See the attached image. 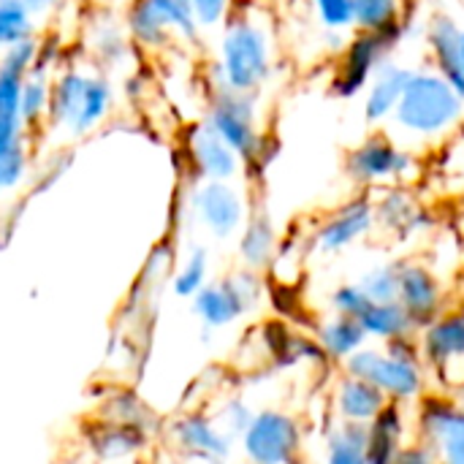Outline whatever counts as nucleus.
I'll list each match as a JSON object with an SVG mask.
<instances>
[{
  "mask_svg": "<svg viewBox=\"0 0 464 464\" xmlns=\"http://www.w3.org/2000/svg\"><path fill=\"white\" fill-rule=\"evenodd\" d=\"M343 372L372 383L394 405L416 402L427 389V372L416 334L392 340L381 348L364 345L343 362Z\"/></svg>",
  "mask_w": 464,
  "mask_h": 464,
  "instance_id": "1",
  "label": "nucleus"
},
{
  "mask_svg": "<svg viewBox=\"0 0 464 464\" xmlns=\"http://www.w3.org/2000/svg\"><path fill=\"white\" fill-rule=\"evenodd\" d=\"M215 87L256 95L272 76V35L264 22L250 14L231 11L223 27L215 63Z\"/></svg>",
  "mask_w": 464,
  "mask_h": 464,
  "instance_id": "2",
  "label": "nucleus"
},
{
  "mask_svg": "<svg viewBox=\"0 0 464 464\" xmlns=\"http://www.w3.org/2000/svg\"><path fill=\"white\" fill-rule=\"evenodd\" d=\"M464 117V98L435 68L413 71L408 90L392 114L394 125L413 139H438L454 130Z\"/></svg>",
  "mask_w": 464,
  "mask_h": 464,
  "instance_id": "3",
  "label": "nucleus"
},
{
  "mask_svg": "<svg viewBox=\"0 0 464 464\" xmlns=\"http://www.w3.org/2000/svg\"><path fill=\"white\" fill-rule=\"evenodd\" d=\"M114 106L111 82L101 73H87L82 68H65L52 79L49 122L52 128H65L73 136L95 130Z\"/></svg>",
  "mask_w": 464,
  "mask_h": 464,
  "instance_id": "4",
  "label": "nucleus"
},
{
  "mask_svg": "<svg viewBox=\"0 0 464 464\" xmlns=\"http://www.w3.org/2000/svg\"><path fill=\"white\" fill-rule=\"evenodd\" d=\"M204 122L242 158V163L266 160L264 147L269 139L258 128L256 95L237 92L228 87H215Z\"/></svg>",
  "mask_w": 464,
  "mask_h": 464,
  "instance_id": "5",
  "label": "nucleus"
},
{
  "mask_svg": "<svg viewBox=\"0 0 464 464\" xmlns=\"http://www.w3.org/2000/svg\"><path fill=\"white\" fill-rule=\"evenodd\" d=\"M261 277L253 269H239L223 280L207 283L190 302L193 315L201 321L207 332H218L234 326L261 302Z\"/></svg>",
  "mask_w": 464,
  "mask_h": 464,
  "instance_id": "6",
  "label": "nucleus"
},
{
  "mask_svg": "<svg viewBox=\"0 0 464 464\" xmlns=\"http://www.w3.org/2000/svg\"><path fill=\"white\" fill-rule=\"evenodd\" d=\"M198 33L190 0H133L128 11V35L144 49H163L171 38L196 41Z\"/></svg>",
  "mask_w": 464,
  "mask_h": 464,
  "instance_id": "7",
  "label": "nucleus"
},
{
  "mask_svg": "<svg viewBox=\"0 0 464 464\" xmlns=\"http://www.w3.org/2000/svg\"><path fill=\"white\" fill-rule=\"evenodd\" d=\"M239 446L247 464H296L302 451V424L280 408H264L239 438Z\"/></svg>",
  "mask_w": 464,
  "mask_h": 464,
  "instance_id": "8",
  "label": "nucleus"
},
{
  "mask_svg": "<svg viewBox=\"0 0 464 464\" xmlns=\"http://www.w3.org/2000/svg\"><path fill=\"white\" fill-rule=\"evenodd\" d=\"M402 33H367L356 30V35L345 44L340 52V65L332 79V90L340 98H356L367 90L378 68L389 60V54L397 49Z\"/></svg>",
  "mask_w": 464,
  "mask_h": 464,
  "instance_id": "9",
  "label": "nucleus"
},
{
  "mask_svg": "<svg viewBox=\"0 0 464 464\" xmlns=\"http://www.w3.org/2000/svg\"><path fill=\"white\" fill-rule=\"evenodd\" d=\"M413 166H416L413 155L408 150H402L386 133H370L345 158V174L362 188L397 182L405 174H411Z\"/></svg>",
  "mask_w": 464,
  "mask_h": 464,
  "instance_id": "10",
  "label": "nucleus"
},
{
  "mask_svg": "<svg viewBox=\"0 0 464 464\" xmlns=\"http://www.w3.org/2000/svg\"><path fill=\"white\" fill-rule=\"evenodd\" d=\"M419 348L424 364H430L446 383H464V307L443 310L435 321L419 329Z\"/></svg>",
  "mask_w": 464,
  "mask_h": 464,
  "instance_id": "11",
  "label": "nucleus"
},
{
  "mask_svg": "<svg viewBox=\"0 0 464 464\" xmlns=\"http://www.w3.org/2000/svg\"><path fill=\"white\" fill-rule=\"evenodd\" d=\"M375 226V201L367 196L351 198L321 220L313 234V247L324 256H337L362 242Z\"/></svg>",
  "mask_w": 464,
  "mask_h": 464,
  "instance_id": "12",
  "label": "nucleus"
},
{
  "mask_svg": "<svg viewBox=\"0 0 464 464\" xmlns=\"http://www.w3.org/2000/svg\"><path fill=\"white\" fill-rule=\"evenodd\" d=\"M421 443L438 464H464V408L451 400H427L419 416Z\"/></svg>",
  "mask_w": 464,
  "mask_h": 464,
  "instance_id": "13",
  "label": "nucleus"
},
{
  "mask_svg": "<svg viewBox=\"0 0 464 464\" xmlns=\"http://www.w3.org/2000/svg\"><path fill=\"white\" fill-rule=\"evenodd\" d=\"M193 215L198 218V223L215 237V239H231L237 231H242L247 209H245V198L242 193L228 185V182H201L193 190Z\"/></svg>",
  "mask_w": 464,
  "mask_h": 464,
  "instance_id": "14",
  "label": "nucleus"
},
{
  "mask_svg": "<svg viewBox=\"0 0 464 464\" xmlns=\"http://www.w3.org/2000/svg\"><path fill=\"white\" fill-rule=\"evenodd\" d=\"M171 440L174 446L196 459V462H212V459H228L234 438L218 424L215 416L207 413H185L171 424Z\"/></svg>",
  "mask_w": 464,
  "mask_h": 464,
  "instance_id": "15",
  "label": "nucleus"
},
{
  "mask_svg": "<svg viewBox=\"0 0 464 464\" xmlns=\"http://www.w3.org/2000/svg\"><path fill=\"white\" fill-rule=\"evenodd\" d=\"M397 302L408 310V315L421 329L443 313V302H446L443 283L430 266H424L419 261H402Z\"/></svg>",
  "mask_w": 464,
  "mask_h": 464,
  "instance_id": "16",
  "label": "nucleus"
},
{
  "mask_svg": "<svg viewBox=\"0 0 464 464\" xmlns=\"http://www.w3.org/2000/svg\"><path fill=\"white\" fill-rule=\"evenodd\" d=\"M188 155L196 174L207 182H231L242 169V158L207 122L190 130Z\"/></svg>",
  "mask_w": 464,
  "mask_h": 464,
  "instance_id": "17",
  "label": "nucleus"
},
{
  "mask_svg": "<svg viewBox=\"0 0 464 464\" xmlns=\"http://www.w3.org/2000/svg\"><path fill=\"white\" fill-rule=\"evenodd\" d=\"M389 405L392 402L372 383L353 378L348 372H343V378L332 389V411L337 421L370 427Z\"/></svg>",
  "mask_w": 464,
  "mask_h": 464,
  "instance_id": "18",
  "label": "nucleus"
},
{
  "mask_svg": "<svg viewBox=\"0 0 464 464\" xmlns=\"http://www.w3.org/2000/svg\"><path fill=\"white\" fill-rule=\"evenodd\" d=\"M427 46L432 57V68L449 79V84L464 98V68H462V27L454 16L438 14L427 27Z\"/></svg>",
  "mask_w": 464,
  "mask_h": 464,
  "instance_id": "19",
  "label": "nucleus"
},
{
  "mask_svg": "<svg viewBox=\"0 0 464 464\" xmlns=\"http://www.w3.org/2000/svg\"><path fill=\"white\" fill-rule=\"evenodd\" d=\"M413 71L416 68H405V65H397L392 60H386L378 68V73L372 76V82L364 90V120L370 125H378L397 111Z\"/></svg>",
  "mask_w": 464,
  "mask_h": 464,
  "instance_id": "20",
  "label": "nucleus"
},
{
  "mask_svg": "<svg viewBox=\"0 0 464 464\" xmlns=\"http://www.w3.org/2000/svg\"><path fill=\"white\" fill-rule=\"evenodd\" d=\"M370 343L367 332L362 329V324L356 318H345V315H326L318 326H315V345L318 351L332 359V362H345L351 359L356 351H362Z\"/></svg>",
  "mask_w": 464,
  "mask_h": 464,
  "instance_id": "21",
  "label": "nucleus"
},
{
  "mask_svg": "<svg viewBox=\"0 0 464 464\" xmlns=\"http://www.w3.org/2000/svg\"><path fill=\"white\" fill-rule=\"evenodd\" d=\"M405 446V416L402 408L392 402L367 427V459L370 464H397Z\"/></svg>",
  "mask_w": 464,
  "mask_h": 464,
  "instance_id": "22",
  "label": "nucleus"
},
{
  "mask_svg": "<svg viewBox=\"0 0 464 464\" xmlns=\"http://www.w3.org/2000/svg\"><path fill=\"white\" fill-rule=\"evenodd\" d=\"M277 250H280V239L272 220L266 215L247 218L239 234V258L245 269L264 272L269 264L277 261Z\"/></svg>",
  "mask_w": 464,
  "mask_h": 464,
  "instance_id": "23",
  "label": "nucleus"
},
{
  "mask_svg": "<svg viewBox=\"0 0 464 464\" xmlns=\"http://www.w3.org/2000/svg\"><path fill=\"white\" fill-rule=\"evenodd\" d=\"M359 324L367 332V337L375 340L378 345L419 334L416 321L408 315V310L400 302H372L370 310L359 318Z\"/></svg>",
  "mask_w": 464,
  "mask_h": 464,
  "instance_id": "24",
  "label": "nucleus"
},
{
  "mask_svg": "<svg viewBox=\"0 0 464 464\" xmlns=\"http://www.w3.org/2000/svg\"><path fill=\"white\" fill-rule=\"evenodd\" d=\"M52 73L49 65L44 63V57L38 60V65L24 76V87H22V103H19V120L24 125L27 133H35L41 125L49 122V103H52Z\"/></svg>",
  "mask_w": 464,
  "mask_h": 464,
  "instance_id": "25",
  "label": "nucleus"
},
{
  "mask_svg": "<svg viewBox=\"0 0 464 464\" xmlns=\"http://www.w3.org/2000/svg\"><path fill=\"white\" fill-rule=\"evenodd\" d=\"M321 464H370L367 459V427L334 421L324 438Z\"/></svg>",
  "mask_w": 464,
  "mask_h": 464,
  "instance_id": "26",
  "label": "nucleus"
},
{
  "mask_svg": "<svg viewBox=\"0 0 464 464\" xmlns=\"http://www.w3.org/2000/svg\"><path fill=\"white\" fill-rule=\"evenodd\" d=\"M353 27L367 33H402V0H353Z\"/></svg>",
  "mask_w": 464,
  "mask_h": 464,
  "instance_id": "27",
  "label": "nucleus"
},
{
  "mask_svg": "<svg viewBox=\"0 0 464 464\" xmlns=\"http://www.w3.org/2000/svg\"><path fill=\"white\" fill-rule=\"evenodd\" d=\"M375 220L397 234H411L419 231L421 226V212L416 209V204L408 198V193L402 190H392L386 193L381 201H375Z\"/></svg>",
  "mask_w": 464,
  "mask_h": 464,
  "instance_id": "28",
  "label": "nucleus"
},
{
  "mask_svg": "<svg viewBox=\"0 0 464 464\" xmlns=\"http://www.w3.org/2000/svg\"><path fill=\"white\" fill-rule=\"evenodd\" d=\"M209 283V256L204 247H193L182 266L171 277V291L179 299H193Z\"/></svg>",
  "mask_w": 464,
  "mask_h": 464,
  "instance_id": "29",
  "label": "nucleus"
},
{
  "mask_svg": "<svg viewBox=\"0 0 464 464\" xmlns=\"http://www.w3.org/2000/svg\"><path fill=\"white\" fill-rule=\"evenodd\" d=\"M27 38H35L33 14L22 8L19 3L0 0V49H8Z\"/></svg>",
  "mask_w": 464,
  "mask_h": 464,
  "instance_id": "30",
  "label": "nucleus"
},
{
  "mask_svg": "<svg viewBox=\"0 0 464 464\" xmlns=\"http://www.w3.org/2000/svg\"><path fill=\"white\" fill-rule=\"evenodd\" d=\"M359 285L364 288L370 302H397V296H400V261L370 266L359 277Z\"/></svg>",
  "mask_w": 464,
  "mask_h": 464,
  "instance_id": "31",
  "label": "nucleus"
},
{
  "mask_svg": "<svg viewBox=\"0 0 464 464\" xmlns=\"http://www.w3.org/2000/svg\"><path fill=\"white\" fill-rule=\"evenodd\" d=\"M370 296L364 294V288L359 283H343L329 294V307L334 315H345V318H362L370 310Z\"/></svg>",
  "mask_w": 464,
  "mask_h": 464,
  "instance_id": "32",
  "label": "nucleus"
},
{
  "mask_svg": "<svg viewBox=\"0 0 464 464\" xmlns=\"http://www.w3.org/2000/svg\"><path fill=\"white\" fill-rule=\"evenodd\" d=\"M256 413H258V411H253L242 397H231V400L223 402V408L218 411L215 419H218V424H220L234 440H239V438L247 432V427L253 424Z\"/></svg>",
  "mask_w": 464,
  "mask_h": 464,
  "instance_id": "33",
  "label": "nucleus"
},
{
  "mask_svg": "<svg viewBox=\"0 0 464 464\" xmlns=\"http://www.w3.org/2000/svg\"><path fill=\"white\" fill-rule=\"evenodd\" d=\"M27 174H30V144H22L0 158V193L19 188L27 179Z\"/></svg>",
  "mask_w": 464,
  "mask_h": 464,
  "instance_id": "34",
  "label": "nucleus"
},
{
  "mask_svg": "<svg viewBox=\"0 0 464 464\" xmlns=\"http://www.w3.org/2000/svg\"><path fill=\"white\" fill-rule=\"evenodd\" d=\"M92 46H95V52H98V60L106 63V65H120V63L128 57V52H130V41H128V38L122 35V30H117V27H103V30L95 35Z\"/></svg>",
  "mask_w": 464,
  "mask_h": 464,
  "instance_id": "35",
  "label": "nucleus"
},
{
  "mask_svg": "<svg viewBox=\"0 0 464 464\" xmlns=\"http://www.w3.org/2000/svg\"><path fill=\"white\" fill-rule=\"evenodd\" d=\"M326 30L353 27V0H310Z\"/></svg>",
  "mask_w": 464,
  "mask_h": 464,
  "instance_id": "36",
  "label": "nucleus"
},
{
  "mask_svg": "<svg viewBox=\"0 0 464 464\" xmlns=\"http://www.w3.org/2000/svg\"><path fill=\"white\" fill-rule=\"evenodd\" d=\"M22 87H24V76L0 65V117L19 120Z\"/></svg>",
  "mask_w": 464,
  "mask_h": 464,
  "instance_id": "37",
  "label": "nucleus"
},
{
  "mask_svg": "<svg viewBox=\"0 0 464 464\" xmlns=\"http://www.w3.org/2000/svg\"><path fill=\"white\" fill-rule=\"evenodd\" d=\"M196 19L201 27H218L226 24V19L234 11V0H190Z\"/></svg>",
  "mask_w": 464,
  "mask_h": 464,
  "instance_id": "38",
  "label": "nucleus"
},
{
  "mask_svg": "<svg viewBox=\"0 0 464 464\" xmlns=\"http://www.w3.org/2000/svg\"><path fill=\"white\" fill-rule=\"evenodd\" d=\"M30 133L24 130L22 120H11V117H0V158L14 152L16 147L27 144Z\"/></svg>",
  "mask_w": 464,
  "mask_h": 464,
  "instance_id": "39",
  "label": "nucleus"
},
{
  "mask_svg": "<svg viewBox=\"0 0 464 464\" xmlns=\"http://www.w3.org/2000/svg\"><path fill=\"white\" fill-rule=\"evenodd\" d=\"M397 464H438V459L430 451V446H424V443H408L405 451L400 454Z\"/></svg>",
  "mask_w": 464,
  "mask_h": 464,
  "instance_id": "40",
  "label": "nucleus"
},
{
  "mask_svg": "<svg viewBox=\"0 0 464 464\" xmlns=\"http://www.w3.org/2000/svg\"><path fill=\"white\" fill-rule=\"evenodd\" d=\"M11 3H19V5L27 8L30 14H46V11H52L60 0H11Z\"/></svg>",
  "mask_w": 464,
  "mask_h": 464,
  "instance_id": "41",
  "label": "nucleus"
},
{
  "mask_svg": "<svg viewBox=\"0 0 464 464\" xmlns=\"http://www.w3.org/2000/svg\"><path fill=\"white\" fill-rule=\"evenodd\" d=\"M204 464H239V462H231V459H212V462H204Z\"/></svg>",
  "mask_w": 464,
  "mask_h": 464,
  "instance_id": "42",
  "label": "nucleus"
},
{
  "mask_svg": "<svg viewBox=\"0 0 464 464\" xmlns=\"http://www.w3.org/2000/svg\"><path fill=\"white\" fill-rule=\"evenodd\" d=\"M462 68H464V27H462Z\"/></svg>",
  "mask_w": 464,
  "mask_h": 464,
  "instance_id": "43",
  "label": "nucleus"
},
{
  "mask_svg": "<svg viewBox=\"0 0 464 464\" xmlns=\"http://www.w3.org/2000/svg\"><path fill=\"white\" fill-rule=\"evenodd\" d=\"M0 54H3V49H0Z\"/></svg>",
  "mask_w": 464,
  "mask_h": 464,
  "instance_id": "44",
  "label": "nucleus"
}]
</instances>
